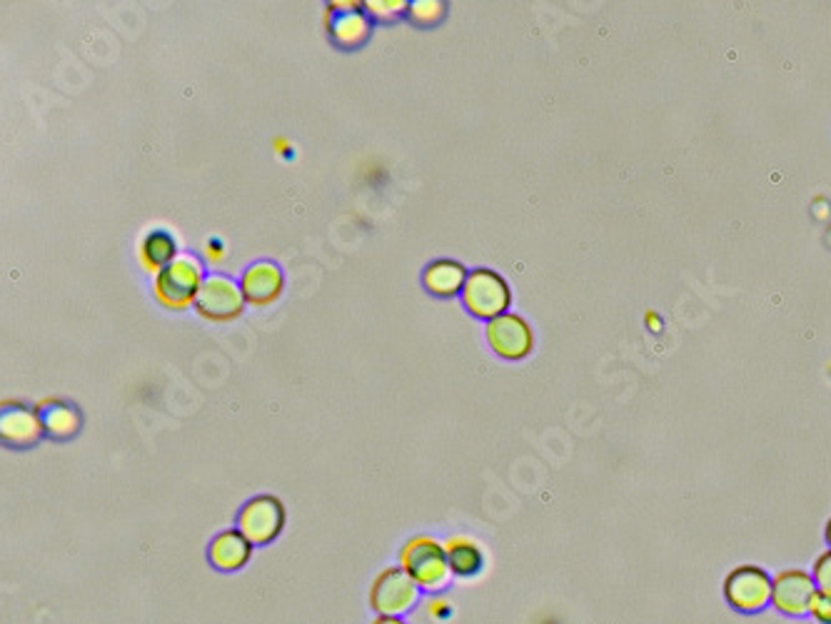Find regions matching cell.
<instances>
[{
    "mask_svg": "<svg viewBox=\"0 0 831 624\" xmlns=\"http://www.w3.org/2000/svg\"><path fill=\"white\" fill-rule=\"evenodd\" d=\"M203 268L190 255H178V258L162 268L156 280H152V292L162 308L168 310H188L195 305L198 292L203 288Z\"/></svg>",
    "mask_w": 831,
    "mask_h": 624,
    "instance_id": "2",
    "label": "cell"
},
{
    "mask_svg": "<svg viewBox=\"0 0 831 624\" xmlns=\"http://www.w3.org/2000/svg\"><path fill=\"white\" fill-rule=\"evenodd\" d=\"M824 540H827L829 550H831V517H829V523H827V527H824Z\"/></svg>",
    "mask_w": 831,
    "mask_h": 624,
    "instance_id": "24",
    "label": "cell"
},
{
    "mask_svg": "<svg viewBox=\"0 0 831 624\" xmlns=\"http://www.w3.org/2000/svg\"><path fill=\"white\" fill-rule=\"evenodd\" d=\"M462 302L475 318L490 323V320L508 312L512 302V290L500 272H494L490 268H477L467 276V282L462 288Z\"/></svg>",
    "mask_w": 831,
    "mask_h": 624,
    "instance_id": "3",
    "label": "cell"
},
{
    "mask_svg": "<svg viewBox=\"0 0 831 624\" xmlns=\"http://www.w3.org/2000/svg\"><path fill=\"white\" fill-rule=\"evenodd\" d=\"M817 582L811 572L791 567L774 574L771 582V607L785 617H807L811 602L817 598Z\"/></svg>",
    "mask_w": 831,
    "mask_h": 624,
    "instance_id": "7",
    "label": "cell"
},
{
    "mask_svg": "<svg viewBox=\"0 0 831 624\" xmlns=\"http://www.w3.org/2000/svg\"><path fill=\"white\" fill-rule=\"evenodd\" d=\"M243 288H237L235 282L225 276L205 278L195 300L198 315L203 320H210V323H231V320H237L243 315Z\"/></svg>",
    "mask_w": 831,
    "mask_h": 624,
    "instance_id": "8",
    "label": "cell"
},
{
    "mask_svg": "<svg viewBox=\"0 0 831 624\" xmlns=\"http://www.w3.org/2000/svg\"><path fill=\"white\" fill-rule=\"evenodd\" d=\"M425 288L437 298H452L465 288L467 270L457 260H435L423 276Z\"/></svg>",
    "mask_w": 831,
    "mask_h": 624,
    "instance_id": "14",
    "label": "cell"
},
{
    "mask_svg": "<svg viewBox=\"0 0 831 624\" xmlns=\"http://www.w3.org/2000/svg\"><path fill=\"white\" fill-rule=\"evenodd\" d=\"M399 567H403V570L413 577L417 588L425 592L445 590L452 580L445 545H439L435 537L429 535H417L403 545V550H399Z\"/></svg>",
    "mask_w": 831,
    "mask_h": 624,
    "instance_id": "1",
    "label": "cell"
},
{
    "mask_svg": "<svg viewBox=\"0 0 831 624\" xmlns=\"http://www.w3.org/2000/svg\"><path fill=\"white\" fill-rule=\"evenodd\" d=\"M43 432L53 440H71L81 430V412L63 400H43L35 408Z\"/></svg>",
    "mask_w": 831,
    "mask_h": 624,
    "instance_id": "13",
    "label": "cell"
},
{
    "mask_svg": "<svg viewBox=\"0 0 831 624\" xmlns=\"http://www.w3.org/2000/svg\"><path fill=\"white\" fill-rule=\"evenodd\" d=\"M419 590L403 567L382 570L370 588V607L377 617H403L419 602Z\"/></svg>",
    "mask_w": 831,
    "mask_h": 624,
    "instance_id": "5",
    "label": "cell"
},
{
    "mask_svg": "<svg viewBox=\"0 0 831 624\" xmlns=\"http://www.w3.org/2000/svg\"><path fill=\"white\" fill-rule=\"evenodd\" d=\"M372 624H407V622H403V617H377Z\"/></svg>",
    "mask_w": 831,
    "mask_h": 624,
    "instance_id": "23",
    "label": "cell"
},
{
    "mask_svg": "<svg viewBox=\"0 0 831 624\" xmlns=\"http://www.w3.org/2000/svg\"><path fill=\"white\" fill-rule=\"evenodd\" d=\"M443 612H447V604H435L433 614H443Z\"/></svg>",
    "mask_w": 831,
    "mask_h": 624,
    "instance_id": "25",
    "label": "cell"
},
{
    "mask_svg": "<svg viewBox=\"0 0 831 624\" xmlns=\"http://www.w3.org/2000/svg\"><path fill=\"white\" fill-rule=\"evenodd\" d=\"M809 617L819 624H831V594L817 592L814 602H811Z\"/></svg>",
    "mask_w": 831,
    "mask_h": 624,
    "instance_id": "21",
    "label": "cell"
},
{
    "mask_svg": "<svg viewBox=\"0 0 831 624\" xmlns=\"http://www.w3.org/2000/svg\"><path fill=\"white\" fill-rule=\"evenodd\" d=\"M43 434V424L38 412L25 408V405H3V415H0V438L6 444L13 448H31Z\"/></svg>",
    "mask_w": 831,
    "mask_h": 624,
    "instance_id": "11",
    "label": "cell"
},
{
    "mask_svg": "<svg viewBox=\"0 0 831 624\" xmlns=\"http://www.w3.org/2000/svg\"><path fill=\"white\" fill-rule=\"evenodd\" d=\"M774 577L759 564H739L724 577V600L742 614H757L771 604Z\"/></svg>",
    "mask_w": 831,
    "mask_h": 624,
    "instance_id": "4",
    "label": "cell"
},
{
    "mask_svg": "<svg viewBox=\"0 0 831 624\" xmlns=\"http://www.w3.org/2000/svg\"><path fill=\"white\" fill-rule=\"evenodd\" d=\"M447 6L439 0H419V3H409L407 13L417 25H435L439 18L445 15Z\"/></svg>",
    "mask_w": 831,
    "mask_h": 624,
    "instance_id": "18",
    "label": "cell"
},
{
    "mask_svg": "<svg viewBox=\"0 0 831 624\" xmlns=\"http://www.w3.org/2000/svg\"><path fill=\"white\" fill-rule=\"evenodd\" d=\"M138 258H140L142 270L150 272V276H158L162 268H168V265L178 258L175 240L162 230L150 233V235H146V240L140 243Z\"/></svg>",
    "mask_w": 831,
    "mask_h": 624,
    "instance_id": "17",
    "label": "cell"
},
{
    "mask_svg": "<svg viewBox=\"0 0 831 624\" xmlns=\"http://www.w3.org/2000/svg\"><path fill=\"white\" fill-rule=\"evenodd\" d=\"M283 288H285L283 270L270 260H260L251 265L243 276L245 302H251V305L255 308L273 305V302L283 295Z\"/></svg>",
    "mask_w": 831,
    "mask_h": 624,
    "instance_id": "10",
    "label": "cell"
},
{
    "mask_svg": "<svg viewBox=\"0 0 831 624\" xmlns=\"http://www.w3.org/2000/svg\"><path fill=\"white\" fill-rule=\"evenodd\" d=\"M253 555V545L245 540V537L237 532V529H225L220 532L213 542H210V564L215 567L220 572H237L251 562Z\"/></svg>",
    "mask_w": 831,
    "mask_h": 624,
    "instance_id": "12",
    "label": "cell"
},
{
    "mask_svg": "<svg viewBox=\"0 0 831 624\" xmlns=\"http://www.w3.org/2000/svg\"><path fill=\"white\" fill-rule=\"evenodd\" d=\"M445 552H447V562H450V570L457 577H472L482 570L484 555L480 550V545L470 537H450L445 542Z\"/></svg>",
    "mask_w": 831,
    "mask_h": 624,
    "instance_id": "16",
    "label": "cell"
},
{
    "mask_svg": "<svg viewBox=\"0 0 831 624\" xmlns=\"http://www.w3.org/2000/svg\"><path fill=\"white\" fill-rule=\"evenodd\" d=\"M484 335L487 343H490V347L502 361H522L534 347L532 327L528 325V320L514 315V312H504V315L490 320Z\"/></svg>",
    "mask_w": 831,
    "mask_h": 624,
    "instance_id": "9",
    "label": "cell"
},
{
    "mask_svg": "<svg viewBox=\"0 0 831 624\" xmlns=\"http://www.w3.org/2000/svg\"><path fill=\"white\" fill-rule=\"evenodd\" d=\"M207 260L210 262H220V260H223V248H220L217 243H210L207 245Z\"/></svg>",
    "mask_w": 831,
    "mask_h": 624,
    "instance_id": "22",
    "label": "cell"
},
{
    "mask_svg": "<svg viewBox=\"0 0 831 624\" xmlns=\"http://www.w3.org/2000/svg\"><path fill=\"white\" fill-rule=\"evenodd\" d=\"M365 8L372 15L380 18V21H393L397 13L407 11L409 3H405V0H370Z\"/></svg>",
    "mask_w": 831,
    "mask_h": 624,
    "instance_id": "19",
    "label": "cell"
},
{
    "mask_svg": "<svg viewBox=\"0 0 831 624\" xmlns=\"http://www.w3.org/2000/svg\"><path fill=\"white\" fill-rule=\"evenodd\" d=\"M285 527V507L273 495H257L251 503H245L241 515H237V532L247 542L255 545H270L280 537Z\"/></svg>",
    "mask_w": 831,
    "mask_h": 624,
    "instance_id": "6",
    "label": "cell"
},
{
    "mask_svg": "<svg viewBox=\"0 0 831 624\" xmlns=\"http://www.w3.org/2000/svg\"><path fill=\"white\" fill-rule=\"evenodd\" d=\"M811 577H814L819 592L831 594V550L817 557L814 567H811Z\"/></svg>",
    "mask_w": 831,
    "mask_h": 624,
    "instance_id": "20",
    "label": "cell"
},
{
    "mask_svg": "<svg viewBox=\"0 0 831 624\" xmlns=\"http://www.w3.org/2000/svg\"><path fill=\"white\" fill-rule=\"evenodd\" d=\"M360 3H355L350 8L348 13H340V15H332L328 21V28L332 33V41L340 43L342 49H358V45H362L367 41L370 35V21L367 15L360 13Z\"/></svg>",
    "mask_w": 831,
    "mask_h": 624,
    "instance_id": "15",
    "label": "cell"
}]
</instances>
